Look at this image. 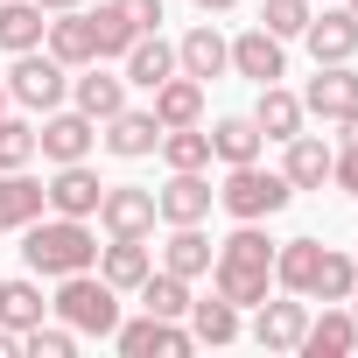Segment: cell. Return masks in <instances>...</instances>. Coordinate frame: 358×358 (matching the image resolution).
<instances>
[{"label":"cell","instance_id":"1","mask_svg":"<svg viewBox=\"0 0 358 358\" xmlns=\"http://www.w3.org/2000/svg\"><path fill=\"white\" fill-rule=\"evenodd\" d=\"M267 281H274V246H267V232L253 225V218H239V232L218 246V260H211V288L232 302V309H260L267 302Z\"/></svg>","mask_w":358,"mask_h":358},{"label":"cell","instance_id":"2","mask_svg":"<svg viewBox=\"0 0 358 358\" xmlns=\"http://www.w3.org/2000/svg\"><path fill=\"white\" fill-rule=\"evenodd\" d=\"M22 260L36 267V274H50V281H64V274H85V267H99V239L85 232V218H36V225H22Z\"/></svg>","mask_w":358,"mask_h":358},{"label":"cell","instance_id":"3","mask_svg":"<svg viewBox=\"0 0 358 358\" xmlns=\"http://www.w3.org/2000/svg\"><path fill=\"white\" fill-rule=\"evenodd\" d=\"M50 309H57L78 337H113V330H120V288H113L106 274H92V267H85V274H64Z\"/></svg>","mask_w":358,"mask_h":358},{"label":"cell","instance_id":"4","mask_svg":"<svg viewBox=\"0 0 358 358\" xmlns=\"http://www.w3.org/2000/svg\"><path fill=\"white\" fill-rule=\"evenodd\" d=\"M288 197H295V183L281 169H260V162H239L225 183H218V204L232 211V218H274V211H288Z\"/></svg>","mask_w":358,"mask_h":358},{"label":"cell","instance_id":"5","mask_svg":"<svg viewBox=\"0 0 358 358\" xmlns=\"http://www.w3.org/2000/svg\"><path fill=\"white\" fill-rule=\"evenodd\" d=\"M64 92H71V78H64L57 57H43V50H22V57H15V71H8V99H15V106H29V113H57Z\"/></svg>","mask_w":358,"mask_h":358},{"label":"cell","instance_id":"6","mask_svg":"<svg viewBox=\"0 0 358 358\" xmlns=\"http://www.w3.org/2000/svg\"><path fill=\"white\" fill-rule=\"evenodd\" d=\"M218 204V190L204 183V169H169V183L155 190V218L162 225H204Z\"/></svg>","mask_w":358,"mask_h":358},{"label":"cell","instance_id":"7","mask_svg":"<svg viewBox=\"0 0 358 358\" xmlns=\"http://www.w3.org/2000/svg\"><path fill=\"white\" fill-rule=\"evenodd\" d=\"M113 344H120L127 358H190V351H197V337H190L183 323H169V316L120 323V330H113Z\"/></svg>","mask_w":358,"mask_h":358},{"label":"cell","instance_id":"8","mask_svg":"<svg viewBox=\"0 0 358 358\" xmlns=\"http://www.w3.org/2000/svg\"><path fill=\"white\" fill-rule=\"evenodd\" d=\"M99 225H106L113 239H148V232H155V190H141V183H106Z\"/></svg>","mask_w":358,"mask_h":358},{"label":"cell","instance_id":"9","mask_svg":"<svg viewBox=\"0 0 358 358\" xmlns=\"http://www.w3.org/2000/svg\"><path fill=\"white\" fill-rule=\"evenodd\" d=\"M43 190H50V211L57 218H99V197H106L99 169H85V162H57V176Z\"/></svg>","mask_w":358,"mask_h":358},{"label":"cell","instance_id":"10","mask_svg":"<svg viewBox=\"0 0 358 358\" xmlns=\"http://www.w3.org/2000/svg\"><path fill=\"white\" fill-rule=\"evenodd\" d=\"M302 43H309L316 64H351L358 57V15L351 8H323V15H309Z\"/></svg>","mask_w":358,"mask_h":358},{"label":"cell","instance_id":"11","mask_svg":"<svg viewBox=\"0 0 358 358\" xmlns=\"http://www.w3.org/2000/svg\"><path fill=\"white\" fill-rule=\"evenodd\" d=\"M92 141H99V120H92V113H50L43 134H36V155H50V162H85Z\"/></svg>","mask_w":358,"mask_h":358},{"label":"cell","instance_id":"12","mask_svg":"<svg viewBox=\"0 0 358 358\" xmlns=\"http://www.w3.org/2000/svg\"><path fill=\"white\" fill-rule=\"evenodd\" d=\"M351 106H358V71H351V64H316V78H309V92H302V113L344 120Z\"/></svg>","mask_w":358,"mask_h":358},{"label":"cell","instance_id":"13","mask_svg":"<svg viewBox=\"0 0 358 358\" xmlns=\"http://www.w3.org/2000/svg\"><path fill=\"white\" fill-rule=\"evenodd\" d=\"M43 211H50V190L36 183V176L0 169V232H22V225H36Z\"/></svg>","mask_w":358,"mask_h":358},{"label":"cell","instance_id":"14","mask_svg":"<svg viewBox=\"0 0 358 358\" xmlns=\"http://www.w3.org/2000/svg\"><path fill=\"white\" fill-rule=\"evenodd\" d=\"M43 43H50V57L64 64V71H85V64H99V43H92V15H50V29H43Z\"/></svg>","mask_w":358,"mask_h":358},{"label":"cell","instance_id":"15","mask_svg":"<svg viewBox=\"0 0 358 358\" xmlns=\"http://www.w3.org/2000/svg\"><path fill=\"white\" fill-rule=\"evenodd\" d=\"M106 148H113L120 162H141V155H155V148H162V120H155V106H148V113L120 106V113L106 120Z\"/></svg>","mask_w":358,"mask_h":358},{"label":"cell","instance_id":"16","mask_svg":"<svg viewBox=\"0 0 358 358\" xmlns=\"http://www.w3.org/2000/svg\"><path fill=\"white\" fill-rule=\"evenodd\" d=\"M351 344H358V316H351L344 302H323V316H309V330H302L295 351H309V358H344Z\"/></svg>","mask_w":358,"mask_h":358},{"label":"cell","instance_id":"17","mask_svg":"<svg viewBox=\"0 0 358 358\" xmlns=\"http://www.w3.org/2000/svg\"><path fill=\"white\" fill-rule=\"evenodd\" d=\"M176 71H183V78H197V85H204V78H218V71H232V43H225V36H218V29L204 22V29H190L183 43H176Z\"/></svg>","mask_w":358,"mask_h":358},{"label":"cell","instance_id":"18","mask_svg":"<svg viewBox=\"0 0 358 358\" xmlns=\"http://www.w3.org/2000/svg\"><path fill=\"white\" fill-rule=\"evenodd\" d=\"M232 71H239V78H253V85H274V78L288 71V57H281V36H267V29H246V36L232 43Z\"/></svg>","mask_w":358,"mask_h":358},{"label":"cell","instance_id":"19","mask_svg":"<svg viewBox=\"0 0 358 358\" xmlns=\"http://www.w3.org/2000/svg\"><path fill=\"white\" fill-rule=\"evenodd\" d=\"M302 330H309V302H260V316H253L260 351H295Z\"/></svg>","mask_w":358,"mask_h":358},{"label":"cell","instance_id":"20","mask_svg":"<svg viewBox=\"0 0 358 358\" xmlns=\"http://www.w3.org/2000/svg\"><path fill=\"white\" fill-rule=\"evenodd\" d=\"M211 260H218V246L204 239V225H169V246H162V267L169 274L197 281V274H211Z\"/></svg>","mask_w":358,"mask_h":358},{"label":"cell","instance_id":"21","mask_svg":"<svg viewBox=\"0 0 358 358\" xmlns=\"http://www.w3.org/2000/svg\"><path fill=\"white\" fill-rule=\"evenodd\" d=\"M155 120H162V127H197V120H204V85L183 78V71L162 78V85H155Z\"/></svg>","mask_w":358,"mask_h":358},{"label":"cell","instance_id":"22","mask_svg":"<svg viewBox=\"0 0 358 358\" xmlns=\"http://www.w3.org/2000/svg\"><path fill=\"white\" fill-rule=\"evenodd\" d=\"M281 148H288L281 176H288L295 190H323V183H330V162H337V155H330L316 134H295V141H281Z\"/></svg>","mask_w":358,"mask_h":358},{"label":"cell","instance_id":"23","mask_svg":"<svg viewBox=\"0 0 358 358\" xmlns=\"http://www.w3.org/2000/svg\"><path fill=\"white\" fill-rule=\"evenodd\" d=\"M43 29H50V15L36 8V0H0V50L8 57L43 50Z\"/></svg>","mask_w":358,"mask_h":358},{"label":"cell","instance_id":"24","mask_svg":"<svg viewBox=\"0 0 358 358\" xmlns=\"http://www.w3.org/2000/svg\"><path fill=\"white\" fill-rule=\"evenodd\" d=\"M120 64H127V85H141V92H155L162 78H176V50L162 43V29H155V36H134V50H127Z\"/></svg>","mask_w":358,"mask_h":358},{"label":"cell","instance_id":"25","mask_svg":"<svg viewBox=\"0 0 358 358\" xmlns=\"http://www.w3.org/2000/svg\"><path fill=\"white\" fill-rule=\"evenodd\" d=\"M316 267H323V246H316V239H281V246H274V281H281L288 295H309V288H316Z\"/></svg>","mask_w":358,"mask_h":358},{"label":"cell","instance_id":"26","mask_svg":"<svg viewBox=\"0 0 358 358\" xmlns=\"http://www.w3.org/2000/svg\"><path fill=\"white\" fill-rule=\"evenodd\" d=\"M71 92H78V113H92L99 127L127 106V78H113V71H99V64H85V78H78Z\"/></svg>","mask_w":358,"mask_h":358},{"label":"cell","instance_id":"27","mask_svg":"<svg viewBox=\"0 0 358 358\" xmlns=\"http://www.w3.org/2000/svg\"><path fill=\"white\" fill-rule=\"evenodd\" d=\"M253 127H260L267 141H295V134H302V99H295V92H281V85H260Z\"/></svg>","mask_w":358,"mask_h":358},{"label":"cell","instance_id":"28","mask_svg":"<svg viewBox=\"0 0 358 358\" xmlns=\"http://www.w3.org/2000/svg\"><path fill=\"white\" fill-rule=\"evenodd\" d=\"M260 127H253V113H232V120H218L211 127V155L225 162V169H239V162H260Z\"/></svg>","mask_w":358,"mask_h":358},{"label":"cell","instance_id":"29","mask_svg":"<svg viewBox=\"0 0 358 358\" xmlns=\"http://www.w3.org/2000/svg\"><path fill=\"white\" fill-rule=\"evenodd\" d=\"M148 267H155V260H148V239H113V246H99V274H106L120 295H127V288H141V281H148Z\"/></svg>","mask_w":358,"mask_h":358},{"label":"cell","instance_id":"30","mask_svg":"<svg viewBox=\"0 0 358 358\" xmlns=\"http://www.w3.org/2000/svg\"><path fill=\"white\" fill-rule=\"evenodd\" d=\"M134 295H141L148 316H169V323H183V316H190V281H183V274H169V267H162V274L148 267V281H141Z\"/></svg>","mask_w":358,"mask_h":358},{"label":"cell","instance_id":"31","mask_svg":"<svg viewBox=\"0 0 358 358\" xmlns=\"http://www.w3.org/2000/svg\"><path fill=\"white\" fill-rule=\"evenodd\" d=\"M190 337L197 344H232L239 337V309L211 288V302H190Z\"/></svg>","mask_w":358,"mask_h":358},{"label":"cell","instance_id":"32","mask_svg":"<svg viewBox=\"0 0 358 358\" xmlns=\"http://www.w3.org/2000/svg\"><path fill=\"white\" fill-rule=\"evenodd\" d=\"M162 162L169 169H211V134L204 127H162Z\"/></svg>","mask_w":358,"mask_h":358},{"label":"cell","instance_id":"33","mask_svg":"<svg viewBox=\"0 0 358 358\" xmlns=\"http://www.w3.org/2000/svg\"><path fill=\"white\" fill-rule=\"evenodd\" d=\"M351 288H358V260H351V253H323L309 295H323V302H351Z\"/></svg>","mask_w":358,"mask_h":358},{"label":"cell","instance_id":"34","mask_svg":"<svg viewBox=\"0 0 358 358\" xmlns=\"http://www.w3.org/2000/svg\"><path fill=\"white\" fill-rule=\"evenodd\" d=\"M134 36H141V29H134L120 8H99V15H92V43H99V57H127Z\"/></svg>","mask_w":358,"mask_h":358},{"label":"cell","instance_id":"35","mask_svg":"<svg viewBox=\"0 0 358 358\" xmlns=\"http://www.w3.org/2000/svg\"><path fill=\"white\" fill-rule=\"evenodd\" d=\"M36 162V127L0 113V169H29Z\"/></svg>","mask_w":358,"mask_h":358},{"label":"cell","instance_id":"36","mask_svg":"<svg viewBox=\"0 0 358 358\" xmlns=\"http://www.w3.org/2000/svg\"><path fill=\"white\" fill-rule=\"evenodd\" d=\"M309 15H316L309 0H267V8H260V29L288 43V36H302V29H309Z\"/></svg>","mask_w":358,"mask_h":358},{"label":"cell","instance_id":"37","mask_svg":"<svg viewBox=\"0 0 358 358\" xmlns=\"http://www.w3.org/2000/svg\"><path fill=\"white\" fill-rule=\"evenodd\" d=\"M43 288L36 281H8V309H0V323H15V330H29V323H43Z\"/></svg>","mask_w":358,"mask_h":358},{"label":"cell","instance_id":"38","mask_svg":"<svg viewBox=\"0 0 358 358\" xmlns=\"http://www.w3.org/2000/svg\"><path fill=\"white\" fill-rule=\"evenodd\" d=\"M22 351H29V358H71V351H78V330H71V323H57V330L29 323V330H22Z\"/></svg>","mask_w":358,"mask_h":358},{"label":"cell","instance_id":"39","mask_svg":"<svg viewBox=\"0 0 358 358\" xmlns=\"http://www.w3.org/2000/svg\"><path fill=\"white\" fill-rule=\"evenodd\" d=\"M113 8H120L141 36H155V29H162V0H113Z\"/></svg>","mask_w":358,"mask_h":358},{"label":"cell","instance_id":"40","mask_svg":"<svg viewBox=\"0 0 358 358\" xmlns=\"http://www.w3.org/2000/svg\"><path fill=\"white\" fill-rule=\"evenodd\" d=\"M330 183H344V197H358V141H351V148L330 162Z\"/></svg>","mask_w":358,"mask_h":358},{"label":"cell","instance_id":"41","mask_svg":"<svg viewBox=\"0 0 358 358\" xmlns=\"http://www.w3.org/2000/svg\"><path fill=\"white\" fill-rule=\"evenodd\" d=\"M15 351H22V330H15V323H0V358H15Z\"/></svg>","mask_w":358,"mask_h":358},{"label":"cell","instance_id":"42","mask_svg":"<svg viewBox=\"0 0 358 358\" xmlns=\"http://www.w3.org/2000/svg\"><path fill=\"white\" fill-rule=\"evenodd\" d=\"M43 15H71V8H85V0H36Z\"/></svg>","mask_w":358,"mask_h":358},{"label":"cell","instance_id":"43","mask_svg":"<svg viewBox=\"0 0 358 358\" xmlns=\"http://www.w3.org/2000/svg\"><path fill=\"white\" fill-rule=\"evenodd\" d=\"M197 8H204V15H225V8H239V0H197Z\"/></svg>","mask_w":358,"mask_h":358},{"label":"cell","instance_id":"44","mask_svg":"<svg viewBox=\"0 0 358 358\" xmlns=\"http://www.w3.org/2000/svg\"><path fill=\"white\" fill-rule=\"evenodd\" d=\"M337 127H344V134H351V141H358V106H351V113H344V120H337Z\"/></svg>","mask_w":358,"mask_h":358},{"label":"cell","instance_id":"45","mask_svg":"<svg viewBox=\"0 0 358 358\" xmlns=\"http://www.w3.org/2000/svg\"><path fill=\"white\" fill-rule=\"evenodd\" d=\"M8 106H15V99H8V85H0V113H8Z\"/></svg>","mask_w":358,"mask_h":358},{"label":"cell","instance_id":"46","mask_svg":"<svg viewBox=\"0 0 358 358\" xmlns=\"http://www.w3.org/2000/svg\"><path fill=\"white\" fill-rule=\"evenodd\" d=\"M0 309H8V281H0Z\"/></svg>","mask_w":358,"mask_h":358},{"label":"cell","instance_id":"47","mask_svg":"<svg viewBox=\"0 0 358 358\" xmlns=\"http://www.w3.org/2000/svg\"><path fill=\"white\" fill-rule=\"evenodd\" d=\"M351 316H358V288H351Z\"/></svg>","mask_w":358,"mask_h":358},{"label":"cell","instance_id":"48","mask_svg":"<svg viewBox=\"0 0 358 358\" xmlns=\"http://www.w3.org/2000/svg\"><path fill=\"white\" fill-rule=\"evenodd\" d=\"M344 8H351V15H358V0H344Z\"/></svg>","mask_w":358,"mask_h":358},{"label":"cell","instance_id":"49","mask_svg":"<svg viewBox=\"0 0 358 358\" xmlns=\"http://www.w3.org/2000/svg\"><path fill=\"white\" fill-rule=\"evenodd\" d=\"M351 260H358V253H351Z\"/></svg>","mask_w":358,"mask_h":358}]
</instances>
